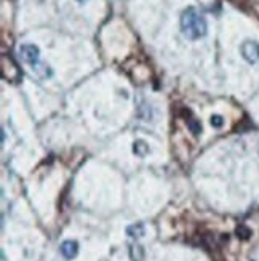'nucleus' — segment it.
<instances>
[{"label":"nucleus","instance_id":"nucleus-1","mask_svg":"<svg viewBox=\"0 0 259 261\" xmlns=\"http://www.w3.org/2000/svg\"><path fill=\"white\" fill-rule=\"evenodd\" d=\"M207 21L195 7H187L181 15V32L189 40H197L207 36Z\"/></svg>","mask_w":259,"mask_h":261},{"label":"nucleus","instance_id":"nucleus-2","mask_svg":"<svg viewBox=\"0 0 259 261\" xmlns=\"http://www.w3.org/2000/svg\"><path fill=\"white\" fill-rule=\"evenodd\" d=\"M0 64H2V77L5 81L10 82H18L22 72L19 69V66L15 63V60L8 55H2V60H0Z\"/></svg>","mask_w":259,"mask_h":261},{"label":"nucleus","instance_id":"nucleus-3","mask_svg":"<svg viewBox=\"0 0 259 261\" xmlns=\"http://www.w3.org/2000/svg\"><path fill=\"white\" fill-rule=\"evenodd\" d=\"M19 55L22 61L27 63L29 66H36L37 63H40V50L34 43H22L19 47Z\"/></svg>","mask_w":259,"mask_h":261},{"label":"nucleus","instance_id":"nucleus-4","mask_svg":"<svg viewBox=\"0 0 259 261\" xmlns=\"http://www.w3.org/2000/svg\"><path fill=\"white\" fill-rule=\"evenodd\" d=\"M242 56L250 64H254L259 61V43L254 40H245L240 47Z\"/></svg>","mask_w":259,"mask_h":261},{"label":"nucleus","instance_id":"nucleus-5","mask_svg":"<svg viewBox=\"0 0 259 261\" xmlns=\"http://www.w3.org/2000/svg\"><path fill=\"white\" fill-rule=\"evenodd\" d=\"M60 252L66 259H72L78 253V244L75 241H64L60 247Z\"/></svg>","mask_w":259,"mask_h":261},{"label":"nucleus","instance_id":"nucleus-6","mask_svg":"<svg viewBox=\"0 0 259 261\" xmlns=\"http://www.w3.org/2000/svg\"><path fill=\"white\" fill-rule=\"evenodd\" d=\"M31 69H32L34 74H36L37 77H40V79H48V77L53 75L51 67L48 64H45V63H37L36 66H31Z\"/></svg>","mask_w":259,"mask_h":261},{"label":"nucleus","instance_id":"nucleus-7","mask_svg":"<svg viewBox=\"0 0 259 261\" xmlns=\"http://www.w3.org/2000/svg\"><path fill=\"white\" fill-rule=\"evenodd\" d=\"M133 151H134V154L139 155V157H146V155H148V152H149V146L146 144L142 140H136V141H134V146H133Z\"/></svg>","mask_w":259,"mask_h":261},{"label":"nucleus","instance_id":"nucleus-8","mask_svg":"<svg viewBox=\"0 0 259 261\" xmlns=\"http://www.w3.org/2000/svg\"><path fill=\"white\" fill-rule=\"evenodd\" d=\"M127 232L130 237H142L144 236V226L141 223H136V224L130 226V228L127 229Z\"/></svg>","mask_w":259,"mask_h":261},{"label":"nucleus","instance_id":"nucleus-9","mask_svg":"<svg viewBox=\"0 0 259 261\" xmlns=\"http://www.w3.org/2000/svg\"><path fill=\"white\" fill-rule=\"evenodd\" d=\"M186 123H187V127L190 128V132H192L194 135H198L202 132V125L198 123V120L195 117H189L186 119Z\"/></svg>","mask_w":259,"mask_h":261},{"label":"nucleus","instance_id":"nucleus-10","mask_svg":"<svg viewBox=\"0 0 259 261\" xmlns=\"http://www.w3.org/2000/svg\"><path fill=\"white\" fill-rule=\"evenodd\" d=\"M222 123H224V119H222L221 116H213V117H211V125H213V127L221 128V127H222Z\"/></svg>","mask_w":259,"mask_h":261},{"label":"nucleus","instance_id":"nucleus-11","mask_svg":"<svg viewBox=\"0 0 259 261\" xmlns=\"http://www.w3.org/2000/svg\"><path fill=\"white\" fill-rule=\"evenodd\" d=\"M78 4H85V2H88V0H77Z\"/></svg>","mask_w":259,"mask_h":261}]
</instances>
